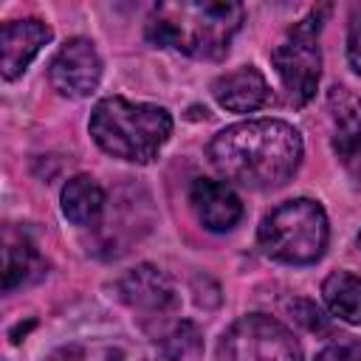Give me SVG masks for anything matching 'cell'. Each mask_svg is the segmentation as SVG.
Returning <instances> with one entry per match:
<instances>
[{"label": "cell", "mask_w": 361, "mask_h": 361, "mask_svg": "<svg viewBox=\"0 0 361 361\" xmlns=\"http://www.w3.org/2000/svg\"><path fill=\"white\" fill-rule=\"evenodd\" d=\"M87 130L107 155L130 164H149L172 135V116L161 104L107 96L96 102Z\"/></svg>", "instance_id": "cell-3"}, {"label": "cell", "mask_w": 361, "mask_h": 361, "mask_svg": "<svg viewBox=\"0 0 361 361\" xmlns=\"http://www.w3.org/2000/svg\"><path fill=\"white\" fill-rule=\"evenodd\" d=\"M45 274V259L39 257L34 240L25 228L6 226L3 231V290L11 293Z\"/></svg>", "instance_id": "cell-13"}, {"label": "cell", "mask_w": 361, "mask_h": 361, "mask_svg": "<svg viewBox=\"0 0 361 361\" xmlns=\"http://www.w3.org/2000/svg\"><path fill=\"white\" fill-rule=\"evenodd\" d=\"M51 87L59 96L82 99L90 96L102 82V56L87 37L68 39L48 65Z\"/></svg>", "instance_id": "cell-8"}, {"label": "cell", "mask_w": 361, "mask_h": 361, "mask_svg": "<svg viewBox=\"0 0 361 361\" xmlns=\"http://www.w3.org/2000/svg\"><path fill=\"white\" fill-rule=\"evenodd\" d=\"M189 203L197 223L209 231H231L243 217V203L228 183L197 178L189 189Z\"/></svg>", "instance_id": "cell-11"}, {"label": "cell", "mask_w": 361, "mask_h": 361, "mask_svg": "<svg viewBox=\"0 0 361 361\" xmlns=\"http://www.w3.org/2000/svg\"><path fill=\"white\" fill-rule=\"evenodd\" d=\"M116 293L118 299L135 313L141 330H147L152 336V341L172 324L178 322V307H180V296L175 282L155 265L141 262L135 268H130L118 282H116Z\"/></svg>", "instance_id": "cell-7"}, {"label": "cell", "mask_w": 361, "mask_h": 361, "mask_svg": "<svg viewBox=\"0 0 361 361\" xmlns=\"http://www.w3.org/2000/svg\"><path fill=\"white\" fill-rule=\"evenodd\" d=\"M327 113L336 155L347 166L361 164V96L344 85H333L327 90Z\"/></svg>", "instance_id": "cell-10"}, {"label": "cell", "mask_w": 361, "mask_h": 361, "mask_svg": "<svg viewBox=\"0 0 361 361\" xmlns=\"http://www.w3.org/2000/svg\"><path fill=\"white\" fill-rule=\"evenodd\" d=\"M31 327H34V322H28V324H17V327L11 330V341H20V333L25 336V333H28Z\"/></svg>", "instance_id": "cell-21"}, {"label": "cell", "mask_w": 361, "mask_h": 361, "mask_svg": "<svg viewBox=\"0 0 361 361\" xmlns=\"http://www.w3.org/2000/svg\"><path fill=\"white\" fill-rule=\"evenodd\" d=\"M330 223L319 200L293 197L271 209L259 228L257 243L265 257L285 265H313L324 257Z\"/></svg>", "instance_id": "cell-4"}, {"label": "cell", "mask_w": 361, "mask_h": 361, "mask_svg": "<svg viewBox=\"0 0 361 361\" xmlns=\"http://www.w3.org/2000/svg\"><path fill=\"white\" fill-rule=\"evenodd\" d=\"M324 14H327V6L307 11L271 48V65L282 82L288 104L293 107H305L319 90V79H322L319 34H322Z\"/></svg>", "instance_id": "cell-5"}, {"label": "cell", "mask_w": 361, "mask_h": 361, "mask_svg": "<svg viewBox=\"0 0 361 361\" xmlns=\"http://www.w3.org/2000/svg\"><path fill=\"white\" fill-rule=\"evenodd\" d=\"M347 59H350V68L361 76V11L353 17L347 31Z\"/></svg>", "instance_id": "cell-20"}, {"label": "cell", "mask_w": 361, "mask_h": 361, "mask_svg": "<svg viewBox=\"0 0 361 361\" xmlns=\"http://www.w3.org/2000/svg\"><path fill=\"white\" fill-rule=\"evenodd\" d=\"M212 96L228 113H254L271 102V87L257 65H240L212 82Z\"/></svg>", "instance_id": "cell-12"}, {"label": "cell", "mask_w": 361, "mask_h": 361, "mask_svg": "<svg viewBox=\"0 0 361 361\" xmlns=\"http://www.w3.org/2000/svg\"><path fill=\"white\" fill-rule=\"evenodd\" d=\"M51 361H127L124 350L113 347V344H102V341H76V344H65L59 347Z\"/></svg>", "instance_id": "cell-17"}, {"label": "cell", "mask_w": 361, "mask_h": 361, "mask_svg": "<svg viewBox=\"0 0 361 361\" xmlns=\"http://www.w3.org/2000/svg\"><path fill=\"white\" fill-rule=\"evenodd\" d=\"M316 361H361V338L333 341L316 355Z\"/></svg>", "instance_id": "cell-19"}, {"label": "cell", "mask_w": 361, "mask_h": 361, "mask_svg": "<svg viewBox=\"0 0 361 361\" xmlns=\"http://www.w3.org/2000/svg\"><path fill=\"white\" fill-rule=\"evenodd\" d=\"M54 31L48 23L28 17V20H8L0 28V71L3 79H17L31 59L51 42Z\"/></svg>", "instance_id": "cell-9"}, {"label": "cell", "mask_w": 361, "mask_h": 361, "mask_svg": "<svg viewBox=\"0 0 361 361\" xmlns=\"http://www.w3.org/2000/svg\"><path fill=\"white\" fill-rule=\"evenodd\" d=\"M161 355L166 361H197L203 353V338L195 322L189 319H178L172 322L158 338H155Z\"/></svg>", "instance_id": "cell-16"}, {"label": "cell", "mask_w": 361, "mask_h": 361, "mask_svg": "<svg viewBox=\"0 0 361 361\" xmlns=\"http://www.w3.org/2000/svg\"><path fill=\"white\" fill-rule=\"evenodd\" d=\"M285 307H288V310L293 313V319H296L299 324H305L310 333H330V319L319 310L316 302H310V299H288Z\"/></svg>", "instance_id": "cell-18"}, {"label": "cell", "mask_w": 361, "mask_h": 361, "mask_svg": "<svg viewBox=\"0 0 361 361\" xmlns=\"http://www.w3.org/2000/svg\"><path fill=\"white\" fill-rule=\"evenodd\" d=\"M59 203H62V214L73 226H96L102 220V214H104L107 197H104V189L99 186L96 178H90V175H73L62 186Z\"/></svg>", "instance_id": "cell-14"}, {"label": "cell", "mask_w": 361, "mask_h": 361, "mask_svg": "<svg viewBox=\"0 0 361 361\" xmlns=\"http://www.w3.org/2000/svg\"><path fill=\"white\" fill-rule=\"evenodd\" d=\"M245 8L234 0H172L152 6L147 39L192 59H223L240 31Z\"/></svg>", "instance_id": "cell-2"}, {"label": "cell", "mask_w": 361, "mask_h": 361, "mask_svg": "<svg viewBox=\"0 0 361 361\" xmlns=\"http://www.w3.org/2000/svg\"><path fill=\"white\" fill-rule=\"evenodd\" d=\"M212 166L245 189H276L302 164V135L282 118H251L220 130L209 141Z\"/></svg>", "instance_id": "cell-1"}, {"label": "cell", "mask_w": 361, "mask_h": 361, "mask_svg": "<svg viewBox=\"0 0 361 361\" xmlns=\"http://www.w3.org/2000/svg\"><path fill=\"white\" fill-rule=\"evenodd\" d=\"M358 245H361V231H358Z\"/></svg>", "instance_id": "cell-22"}, {"label": "cell", "mask_w": 361, "mask_h": 361, "mask_svg": "<svg viewBox=\"0 0 361 361\" xmlns=\"http://www.w3.org/2000/svg\"><path fill=\"white\" fill-rule=\"evenodd\" d=\"M322 296L336 319L361 327V276L350 271H333L322 282Z\"/></svg>", "instance_id": "cell-15"}, {"label": "cell", "mask_w": 361, "mask_h": 361, "mask_svg": "<svg viewBox=\"0 0 361 361\" xmlns=\"http://www.w3.org/2000/svg\"><path fill=\"white\" fill-rule=\"evenodd\" d=\"M220 361H302L293 333L274 316L248 313L228 324L217 344Z\"/></svg>", "instance_id": "cell-6"}]
</instances>
